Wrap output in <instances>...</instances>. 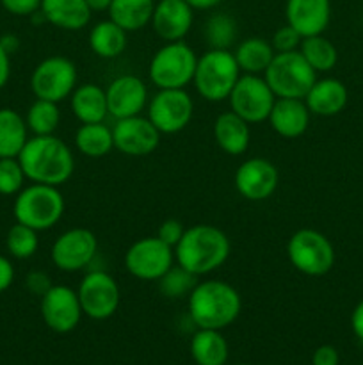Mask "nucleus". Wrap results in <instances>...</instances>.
<instances>
[{"label": "nucleus", "instance_id": "6ab92c4d", "mask_svg": "<svg viewBox=\"0 0 363 365\" xmlns=\"http://www.w3.org/2000/svg\"><path fill=\"white\" fill-rule=\"evenodd\" d=\"M194 9L185 0H159L152 16L153 31L164 41H182L191 31Z\"/></svg>", "mask_w": 363, "mask_h": 365}, {"label": "nucleus", "instance_id": "2eb2a0df", "mask_svg": "<svg viewBox=\"0 0 363 365\" xmlns=\"http://www.w3.org/2000/svg\"><path fill=\"white\" fill-rule=\"evenodd\" d=\"M41 317L56 334H70L80 323L82 307L77 291L68 285H52L41 296Z\"/></svg>", "mask_w": 363, "mask_h": 365}, {"label": "nucleus", "instance_id": "58836bf2", "mask_svg": "<svg viewBox=\"0 0 363 365\" xmlns=\"http://www.w3.org/2000/svg\"><path fill=\"white\" fill-rule=\"evenodd\" d=\"M184 232H185V227L182 225V221L173 220V217H171V220H166L160 223L159 230H157V237L174 250V246L180 242Z\"/></svg>", "mask_w": 363, "mask_h": 365}, {"label": "nucleus", "instance_id": "4be33fe9", "mask_svg": "<svg viewBox=\"0 0 363 365\" xmlns=\"http://www.w3.org/2000/svg\"><path fill=\"white\" fill-rule=\"evenodd\" d=\"M347 88L338 78H317L315 84L305 96V103L310 113L317 116H337L347 106Z\"/></svg>", "mask_w": 363, "mask_h": 365}, {"label": "nucleus", "instance_id": "a18cd8bd", "mask_svg": "<svg viewBox=\"0 0 363 365\" xmlns=\"http://www.w3.org/2000/svg\"><path fill=\"white\" fill-rule=\"evenodd\" d=\"M351 328L356 337L363 341V299L354 307L351 314Z\"/></svg>", "mask_w": 363, "mask_h": 365}, {"label": "nucleus", "instance_id": "9b49d317", "mask_svg": "<svg viewBox=\"0 0 363 365\" xmlns=\"http://www.w3.org/2000/svg\"><path fill=\"white\" fill-rule=\"evenodd\" d=\"M174 266V250L159 237L137 239L125 253V267L137 280L159 282Z\"/></svg>", "mask_w": 363, "mask_h": 365}, {"label": "nucleus", "instance_id": "0eeeda50", "mask_svg": "<svg viewBox=\"0 0 363 365\" xmlns=\"http://www.w3.org/2000/svg\"><path fill=\"white\" fill-rule=\"evenodd\" d=\"M198 56L182 39L169 41L155 52L149 63V81L159 89H185L194 78Z\"/></svg>", "mask_w": 363, "mask_h": 365}, {"label": "nucleus", "instance_id": "6e6552de", "mask_svg": "<svg viewBox=\"0 0 363 365\" xmlns=\"http://www.w3.org/2000/svg\"><path fill=\"white\" fill-rule=\"evenodd\" d=\"M287 257L295 271L306 277H324L335 266V248L319 230L301 228L287 242Z\"/></svg>", "mask_w": 363, "mask_h": 365}, {"label": "nucleus", "instance_id": "ea45409f", "mask_svg": "<svg viewBox=\"0 0 363 365\" xmlns=\"http://www.w3.org/2000/svg\"><path fill=\"white\" fill-rule=\"evenodd\" d=\"M4 9L14 16H32L41 9V0H0Z\"/></svg>", "mask_w": 363, "mask_h": 365}, {"label": "nucleus", "instance_id": "412c9836", "mask_svg": "<svg viewBox=\"0 0 363 365\" xmlns=\"http://www.w3.org/2000/svg\"><path fill=\"white\" fill-rule=\"evenodd\" d=\"M310 109L302 98H276L269 114V123L278 135L295 139L308 130Z\"/></svg>", "mask_w": 363, "mask_h": 365}, {"label": "nucleus", "instance_id": "8fccbe9b", "mask_svg": "<svg viewBox=\"0 0 363 365\" xmlns=\"http://www.w3.org/2000/svg\"><path fill=\"white\" fill-rule=\"evenodd\" d=\"M235 365H249V364H235Z\"/></svg>", "mask_w": 363, "mask_h": 365}, {"label": "nucleus", "instance_id": "c9c22d12", "mask_svg": "<svg viewBox=\"0 0 363 365\" xmlns=\"http://www.w3.org/2000/svg\"><path fill=\"white\" fill-rule=\"evenodd\" d=\"M196 284H198V277L177 264L159 280V291L169 299H178L184 296L189 298Z\"/></svg>", "mask_w": 363, "mask_h": 365}, {"label": "nucleus", "instance_id": "7ed1b4c3", "mask_svg": "<svg viewBox=\"0 0 363 365\" xmlns=\"http://www.w3.org/2000/svg\"><path fill=\"white\" fill-rule=\"evenodd\" d=\"M191 321L205 330H224L235 323L242 310V299L233 285L223 280L198 282L189 294Z\"/></svg>", "mask_w": 363, "mask_h": 365}, {"label": "nucleus", "instance_id": "2f4dec72", "mask_svg": "<svg viewBox=\"0 0 363 365\" xmlns=\"http://www.w3.org/2000/svg\"><path fill=\"white\" fill-rule=\"evenodd\" d=\"M299 52L317 73L319 71H331L338 63L337 46L330 39L324 38L322 34L302 38Z\"/></svg>", "mask_w": 363, "mask_h": 365}, {"label": "nucleus", "instance_id": "de8ad7c7", "mask_svg": "<svg viewBox=\"0 0 363 365\" xmlns=\"http://www.w3.org/2000/svg\"><path fill=\"white\" fill-rule=\"evenodd\" d=\"M0 43H2V46H4V48H6L9 53H13L14 50H16L18 46H20V41H18L16 36H13V34L2 36V38H0Z\"/></svg>", "mask_w": 363, "mask_h": 365}, {"label": "nucleus", "instance_id": "f8f14e48", "mask_svg": "<svg viewBox=\"0 0 363 365\" xmlns=\"http://www.w3.org/2000/svg\"><path fill=\"white\" fill-rule=\"evenodd\" d=\"M84 316L95 321H105L120 307V285L107 271L96 269L82 278L77 289Z\"/></svg>", "mask_w": 363, "mask_h": 365}, {"label": "nucleus", "instance_id": "37998d69", "mask_svg": "<svg viewBox=\"0 0 363 365\" xmlns=\"http://www.w3.org/2000/svg\"><path fill=\"white\" fill-rule=\"evenodd\" d=\"M14 282V266L7 257L0 255V292L7 291Z\"/></svg>", "mask_w": 363, "mask_h": 365}, {"label": "nucleus", "instance_id": "4c0bfd02", "mask_svg": "<svg viewBox=\"0 0 363 365\" xmlns=\"http://www.w3.org/2000/svg\"><path fill=\"white\" fill-rule=\"evenodd\" d=\"M301 41H302L301 34L287 24L274 32L273 39H270V45H273L274 52L283 53V52H294V50H299Z\"/></svg>", "mask_w": 363, "mask_h": 365}, {"label": "nucleus", "instance_id": "b1692460", "mask_svg": "<svg viewBox=\"0 0 363 365\" xmlns=\"http://www.w3.org/2000/svg\"><path fill=\"white\" fill-rule=\"evenodd\" d=\"M41 13L46 24L63 31H80L89 24L93 11L85 0H41Z\"/></svg>", "mask_w": 363, "mask_h": 365}, {"label": "nucleus", "instance_id": "c756f323", "mask_svg": "<svg viewBox=\"0 0 363 365\" xmlns=\"http://www.w3.org/2000/svg\"><path fill=\"white\" fill-rule=\"evenodd\" d=\"M233 56L241 71L249 75H260L269 68L276 52L267 39L248 38L238 43Z\"/></svg>", "mask_w": 363, "mask_h": 365}, {"label": "nucleus", "instance_id": "09e8293b", "mask_svg": "<svg viewBox=\"0 0 363 365\" xmlns=\"http://www.w3.org/2000/svg\"><path fill=\"white\" fill-rule=\"evenodd\" d=\"M91 11H109L112 0H85Z\"/></svg>", "mask_w": 363, "mask_h": 365}, {"label": "nucleus", "instance_id": "f704fd0d", "mask_svg": "<svg viewBox=\"0 0 363 365\" xmlns=\"http://www.w3.org/2000/svg\"><path fill=\"white\" fill-rule=\"evenodd\" d=\"M38 234V230L27 227V225H13L6 235V248L9 255L18 260H27L34 257L39 248Z\"/></svg>", "mask_w": 363, "mask_h": 365}, {"label": "nucleus", "instance_id": "7c9ffc66", "mask_svg": "<svg viewBox=\"0 0 363 365\" xmlns=\"http://www.w3.org/2000/svg\"><path fill=\"white\" fill-rule=\"evenodd\" d=\"M75 146L82 155L100 159L114 150L112 128L105 123H82L75 132Z\"/></svg>", "mask_w": 363, "mask_h": 365}, {"label": "nucleus", "instance_id": "ddd939ff", "mask_svg": "<svg viewBox=\"0 0 363 365\" xmlns=\"http://www.w3.org/2000/svg\"><path fill=\"white\" fill-rule=\"evenodd\" d=\"M194 102L185 89H159L148 103V120L160 134H178L192 120Z\"/></svg>", "mask_w": 363, "mask_h": 365}, {"label": "nucleus", "instance_id": "bb28decb", "mask_svg": "<svg viewBox=\"0 0 363 365\" xmlns=\"http://www.w3.org/2000/svg\"><path fill=\"white\" fill-rule=\"evenodd\" d=\"M127 31L112 20L98 21L89 31V48L102 59H116L127 48Z\"/></svg>", "mask_w": 363, "mask_h": 365}, {"label": "nucleus", "instance_id": "79ce46f5", "mask_svg": "<svg viewBox=\"0 0 363 365\" xmlns=\"http://www.w3.org/2000/svg\"><path fill=\"white\" fill-rule=\"evenodd\" d=\"M338 362H340V355L333 346L324 344L313 351L312 365H338Z\"/></svg>", "mask_w": 363, "mask_h": 365}, {"label": "nucleus", "instance_id": "f3484780", "mask_svg": "<svg viewBox=\"0 0 363 365\" xmlns=\"http://www.w3.org/2000/svg\"><path fill=\"white\" fill-rule=\"evenodd\" d=\"M280 171L270 160L253 157L244 160L235 171V187L249 202H263L276 192Z\"/></svg>", "mask_w": 363, "mask_h": 365}, {"label": "nucleus", "instance_id": "20e7f679", "mask_svg": "<svg viewBox=\"0 0 363 365\" xmlns=\"http://www.w3.org/2000/svg\"><path fill=\"white\" fill-rule=\"evenodd\" d=\"M64 207L66 203L59 187L32 182L16 195L13 214L16 223L45 232L59 223L64 214Z\"/></svg>", "mask_w": 363, "mask_h": 365}, {"label": "nucleus", "instance_id": "4468645a", "mask_svg": "<svg viewBox=\"0 0 363 365\" xmlns=\"http://www.w3.org/2000/svg\"><path fill=\"white\" fill-rule=\"evenodd\" d=\"M98 252L96 235L88 228H70L63 232L52 245L53 266L64 273H77L85 269L95 260Z\"/></svg>", "mask_w": 363, "mask_h": 365}, {"label": "nucleus", "instance_id": "39448f33", "mask_svg": "<svg viewBox=\"0 0 363 365\" xmlns=\"http://www.w3.org/2000/svg\"><path fill=\"white\" fill-rule=\"evenodd\" d=\"M241 77V68L230 50H206L198 57L192 84L206 102L228 100L235 82Z\"/></svg>", "mask_w": 363, "mask_h": 365}, {"label": "nucleus", "instance_id": "e433bc0d", "mask_svg": "<svg viewBox=\"0 0 363 365\" xmlns=\"http://www.w3.org/2000/svg\"><path fill=\"white\" fill-rule=\"evenodd\" d=\"M25 177L18 157H6L0 159V195L14 196L23 189Z\"/></svg>", "mask_w": 363, "mask_h": 365}, {"label": "nucleus", "instance_id": "393cba45", "mask_svg": "<svg viewBox=\"0 0 363 365\" xmlns=\"http://www.w3.org/2000/svg\"><path fill=\"white\" fill-rule=\"evenodd\" d=\"M71 113L80 123H102L109 116L105 89L96 84H82L70 95Z\"/></svg>", "mask_w": 363, "mask_h": 365}, {"label": "nucleus", "instance_id": "cd10ccee", "mask_svg": "<svg viewBox=\"0 0 363 365\" xmlns=\"http://www.w3.org/2000/svg\"><path fill=\"white\" fill-rule=\"evenodd\" d=\"M28 141V128L25 118L18 110L0 109V159L18 157Z\"/></svg>", "mask_w": 363, "mask_h": 365}, {"label": "nucleus", "instance_id": "c85d7f7f", "mask_svg": "<svg viewBox=\"0 0 363 365\" xmlns=\"http://www.w3.org/2000/svg\"><path fill=\"white\" fill-rule=\"evenodd\" d=\"M191 356L198 365H224L228 360V342L221 330L199 328L191 339Z\"/></svg>", "mask_w": 363, "mask_h": 365}, {"label": "nucleus", "instance_id": "aec40b11", "mask_svg": "<svg viewBox=\"0 0 363 365\" xmlns=\"http://www.w3.org/2000/svg\"><path fill=\"white\" fill-rule=\"evenodd\" d=\"M287 24L301 38L322 34L331 20L330 0H287Z\"/></svg>", "mask_w": 363, "mask_h": 365}, {"label": "nucleus", "instance_id": "1a4fd4ad", "mask_svg": "<svg viewBox=\"0 0 363 365\" xmlns=\"http://www.w3.org/2000/svg\"><path fill=\"white\" fill-rule=\"evenodd\" d=\"M78 71L73 61L63 56L43 59L31 75V89L36 98L63 102L77 88Z\"/></svg>", "mask_w": 363, "mask_h": 365}, {"label": "nucleus", "instance_id": "f03ea898", "mask_svg": "<svg viewBox=\"0 0 363 365\" xmlns=\"http://www.w3.org/2000/svg\"><path fill=\"white\" fill-rule=\"evenodd\" d=\"M230 252L228 235L219 227L201 223L185 228L180 242L174 246V260L196 277H203L219 269Z\"/></svg>", "mask_w": 363, "mask_h": 365}, {"label": "nucleus", "instance_id": "a878e982", "mask_svg": "<svg viewBox=\"0 0 363 365\" xmlns=\"http://www.w3.org/2000/svg\"><path fill=\"white\" fill-rule=\"evenodd\" d=\"M155 0H112L109 16L123 31L135 32L152 24Z\"/></svg>", "mask_w": 363, "mask_h": 365}, {"label": "nucleus", "instance_id": "dca6fc26", "mask_svg": "<svg viewBox=\"0 0 363 365\" xmlns=\"http://www.w3.org/2000/svg\"><path fill=\"white\" fill-rule=\"evenodd\" d=\"M160 132L148 116H130L116 120L112 125L114 148L128 157H146L157 150L160 143Z\"/></svg>", "mask_w": 363, "mask_h": 365}, {"label": "nucleus", "instance_id": "473e14b6", "mask_svg": "<svg viewBox=\"0 0 363 365\" xmlns=\"http://www.w3.org/2000/svg\"><path fill=\"white\" fill-rule=\"evenodd\" d=\"M237 34V21L226 13L212 14L203 27V38L210 50H230L235 45Z\"/></svg>", "mask_w": 363, "mask_h": 365}, {"label": "nucleus", "instance_id": "5701e85b", "mask_svg": "<svg viewBox=\"0 0 363 365\" xmlns=\"http://www.w3.org/2000/svg\"><path fill=\"white\" fill-rule=\"evenodd\" d=\"M214 138L224 153L242 155L251 143V128L248 121L237 116L233 110H226L214 121Z\"/></svg>", "mask_w": 363, "mask_h": 365}, {"label": "nucleus", "instance_id": "a19ab883", "mask_svg": "<svg viewBox=\"0 0 363 365\" xmlns=\"http://www.w3.org/2000/svg\"><path fill=\"white\" fill-rule=\"evenodd\" d=\"M52 280H50L48 274L45 271H31L25 278V287L28 289V292H32L34 296L41 298L50 287H52Z\"/></svg>", "mask_w": 363, "mask_h": 365}, {"label": "nucleus", "instance_id": "72a5a7b5", "mask_svg": "<svg viewBox=\"0 0 363 365\" xmlns=\"http://www.w3.org/2000/svg\"><path fill=\"white\" fill-rule=\"evenodd\" d=\"M25 123H27L28 132L34 135H52L60 123L59 103L36 98L34 103L28 107Z\"/></svg>", "mask_w": 363, "mask_h": 365}, {"label": "nucleus", "instance_id": "c03bdc74", "mask_svg": "<svg viewBox=\"0 0 363 365\" xmlns=\"http://www.w3.org/2000/svg\"><path fill=\"white\" fill-rule=\"evenodd\" d=\"M11 77V53L0 43V89L9 82Z\"/></svg>", "mask_w": 363, "mask_h": 365}, {"label": "nucleus", "instance_id": "9d476101", "mask_svg": "<svg viewBox=\"0 0 363 365\" xmlns=\"http://www.w3.org/2000/svg\"><path fill=\"white\" fill-rule=\"evenodd\" d=\"M228 102H230V110H233L249 125H255L269 120L276 95L269 88L265 78L260 75L244 73L235 82Z\"/></svg>", "mask_w": 363, "mask_h": 365}, {"label": "nucleus", "instance_id": "49530a36", "mask_svg": "<svg viewBox=\"0 0 363 365\" xmlns=\"http://www.w3.org/2000/svg\"><path fill=\"white\" fill-rule=\"evenodd\" d=\"M192 9H199V11H205V9H212V7L219 6L223 0H185Z\"/></svg>", "mask_w": 363, "mask_h": 365}, {"label": "nucleus", "instance_id": "423d86ee", "mask_svg": "<svg viewBox=\"0 0 363 365\" xmlns=\"http://www.w3.org/2000/svg\"><path fill=\"white\" fill-rule=\"evenodd\" d=\"M263 78L276 98H302L317 81V71L306 63L299 50L276 53Z\"/></svg>", "mask_w": 363, "mask_h": 365}, {"label": "nucleus", "instance_id": "f257e3e1", "mask_svg": "<svg viewBox=\"0 0 363 365\" xmlns=\"http://www.w3.org/2000/svg\"><path fill=\"white\" fill-rule=\"evenodd\" d=\"M27 180L34 184L63 185L75 171V157L71 148L56 135L28 138L18 155Z\"/></svg>", "mask_w": 363, "mask_h": 365}, {"label": "nucleus", "instance_id": "a211bd4d", "mask_svg": "<svg viewBox=\"0 0 363 365\" xmlns=\"http://www.w3.org/2000/svg\"><path fill=\"white\" fill-rule=\"evenodd\" d=\"M107 107L114 120L141 114L148 106V88L135 75H120L105 89Z\"/></svg>", "mask_w": 363, "mask_h": 365}]
</instances>
